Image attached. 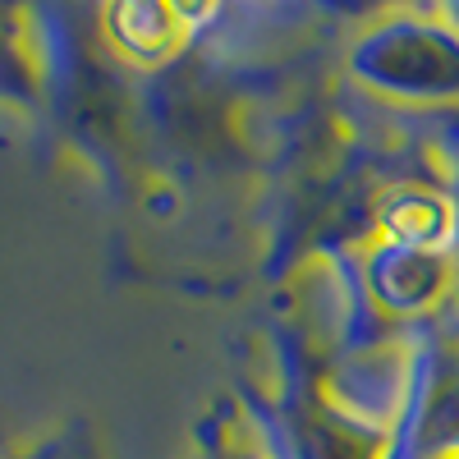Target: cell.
Here are the masks:
<instances>
[{
	"label": "cell",
	"mask_w": 459,
	"mask_h": 459,
	"mask_svg": "<svg viewBox=\"0 0 459 459\" xmlns=\"http://www.w3.org/2000/svg\"><path fill=\"white\" fill-rule=\"evenodd\" d=\"M386 230L400 248L437 253L450 235V207L441 198H428V194H404L386 207Z\"/></svg>",
	"instance_id": "obj_4"
},
{
	"label": "cell",
	"mask_w": 459,
	"mask_h": 459,
	"mask_svg": "<svg viewBox=\"0 0 459 459\" xmlns=\"http://www.w3.org/2000/svg\"><path fill=\"white\" fill-rule=\"evenodd\" d=\"M446 281V266L437 253H423V248H391L381 253L377 262V290L386 303L395 308H418V303H428Z\"/></svg>",
	"instance_id": "obj_2"
},
{
	"label": "cell",
	"mask_w": 459,
	"mask_h": 459,
	"mask_svg": "<svg viewBox=\"0 0 459 459\" xmlns=\"http://www.w3.org/2000/svg\"><path fill=\"white\" fill-rule=\"evenodd\" d=\"M354 69L386 92L446 97L459 92V42L428 23H391L354 51Z\"/></svg>",
	"instance_id": "obj_1"
},
{
	"label": "cell",
	"mask_w": 459,
	"mask_h": 459,
	"mask_svg": "<svg viewBox=\"0 0 459 459\" xmlns=\"http://www.w3.org/2000/svg\"><path fill=\"white\" fill-rule=\"evenodd\" d=\"M184 23L188 14L170 5H115L110 10V32L134 56H161L175 37H184Z\"/></svg>",
	"instance_id": "obj_3"
}]
</instances>
